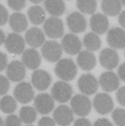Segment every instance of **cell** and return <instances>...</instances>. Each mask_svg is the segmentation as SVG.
Here are the masks:
<instances>
[{"label":"cell","mask_w":125,"mask_h":126,"mask_svg":"<svg viewBox=\"0 0 125 126\" xmlns=\"http://www.w3.org/2000/svg\"><path fill=\"white\" fill-rule=\"evenodd\" d=\"M54 71L59 78L64 81H68L75 78L77 73V68L73 61L65 58L57 63Z\"/></svg>","instance_id":"6da1fadb"},{"label":"cell","mask_w":125,"mask_h":126,"mask_svg":"<svg viewBox=\"0 0 125 126\" xmlns=\"http://www.w3.org/2000/svg\"><path fill=\"white\" fill-rule=\"evenodd\" d=\"M70 105L73 113L81 117L87 116L91 110V101L85 95H75L71 99Z\"/></svg>","instance_id":"7a4b0ae2"},{"label":"cell","mask_w":125,"mask_h":126,"mask_svg":"<svg viewBox=\"0 0 125 126\" xmlns=\"http://www.w3.org/2000/svg\"><path fill=\"white\" fill-rule=\"evenodd\" d=\"M41 52L43 57L48 61L55 63L61 58L62 53V46L57 41H46L43 45Z\"/></svg>","instance_id":"3957f363"},{"label":"cell","mask_w":125,"mask_h":126,"mask_svg":"<svg viewBox=\"0 0 125 126\" xmlns=\"http://www.w3.org/2000/svg\"><path fill=\"white\" fill-rule=\"evenodd\" d=\"M72 93L73 89L71 86L65 81L56 82L51 88L52 97L61 103L68 102L71 99Z\"/></svg>","instance_id":"277c9868"},{"label":"cell","mask_w":125,"mask_h":126,"mask_svg":"<svg viewBox=\"0 0 125 126\" xmlns=\"http://www.w3.org/2000/svg\"><path fill=\"white\" fill-rule=\"evenodd\" d=\"M46 34L50 38H58L64 33V26L62 20L56 17L48 18L44 24Z\"/></svg>","instance_id":"5b68a950"},{"label":"cell","mask_w":125,"mask_h":126,"mask_svg":"<svg viewBox=\"0 0 125 126\" xmlns=\"http://www.w3.org/2000/svg\"><path fill=\"white\" fill-rule=\"evenodd\" d=\"M93 105L98 113L105 115L109 113L112 110L114 103L112 98L109 94L100 93L94 98Z\"/></svg>","instance_id":"8992f818"},{"label":"cell","mask_w":125,"mask_h":126,"mask_svg":"<svg viewBox=\"0 0 125 126\" xmlns=\"http://www.w3.org/2000/svg\"><path fill=\"white\" fill-rule=\"evenodd\" d=\"M14 96L15 99L22 104H27L34 98V91L30 83L22 82L15 87Z\"/></svg>","instance_id":"52a82bcc"},{"label":"cell","mask_w":125,"mask_h":126,"mask_svg":"<svg viewBox=\"0 0 125 126\" xmlns=\"http://www.w3.org/2000/svg\"><path fill=\"white\" fill-rule=\"evenodd\" d=\"M78 86L81 92L85 95H91L97 91L98 82L93 75L85 74L82 75L78 79Z\"/></svg>","instance_id":"ba28073f"},{"label":"cell","mask_w":125,"mask_h":126,"mask_svg":"<svg viewBox=\"0 0 125 126\" xmlns=\"http://www.w3.org/2000/svg\"><path fill=\"white\" fill-rule=\"evenodd\" d=\"M7 51L12 54L20 55L25 48V43L23 37L16 33H10L4 42Z\"/></svg>","instance_id":"9c48e42d"},{"label":"cell","mask_w":125,"mask_h":126,"mask_svg":"<svg viewBox=\"0 0 125 126\" xmlns=\"http://www.w3.org/2000/svg\"><path fill=\"white\" fill-rule=\"evenodd\" d=\"M34 106L38 112L42 114H48L54 109V99L48 93L40 94L34 99Z\"/></svg>","instance_id":"30bf717a"},{"label":"cell","mask_w":125,"mask_h":126,"mask_svg":"<svg viewBox=\"0 0 125 126\" xmlns=\"http://www.w3.org/2000/svg\"><path fill=\"white\" fill-rule=\"evenodd\" d=\"M66 20L68 28L74 33L82 32L87 28V23L86 18L78 12H73L69 14Z\"/></svg>","instance_id":"8fae6325"},{"label":"cell","mask_w":125,"mask_h":126,"mask_svg":"<svg viewBox=\"0 0 125 126\" xmlns=\"http://www.w3.org/2000/svg\"><path fill=\"white\" fill-rule=\"evenodd\" d=\"M53 119L60 126H68L74 120L73 112L68 106L60 105L54 111Z\"/></svg>","instance_id":"7c38bea8"},{"label":"cell","mask_w":125,"mask_h":126,"mask_svg":"<svg viewBox=\"0 0 125 126\" xmlns=\"http://www.w3.org/2000/svg\"><path fill=\"white\" fill-rule=\"evenodd\" d=\"M6 75L11 81L18 82L23 80L26 75L25 66L23 63L16 60L11 62L6 68Z\"/></svg>","instance_id":"4fadbf2b"},{"label":"cell","mask_w":125,"mask_h":126,"mask_svg":"<svg viewBox=\"0 0 125 126\" xmlns=\"http://www.w3.org/2000/svg\"><path fill=\"white\" fill-rule=\"evenodd\" d=\"M99 61L103 67L112 70L117 66L119 58L115 50L111 48H106L101 51L99 55Z\"/></svg>","instance_id":"5bb4252c"},{"label":"cell","mask_w":125,"mask_h":126,"mask_svg":"<svg viewBox=\"0 0 125 126\" xmlns=\"http://www.w3.org/2000/svg\"><path fill=\"white\" fill-rule=\"evenodd\" d=\"M107 40L112 47L117 49L125 47V31L120 28H113L107 33Z\"/></svg>","instance_id":"9a60e30c"},{"label":"cell","mask_w":125,"mask_h":126,"mask_svg":"<svg viewBox=\"0 0 125 126\" xmlns=\"http://www.w3.org/2000/svg\"><path fill=\"white\" fill-rule=\"evenodd\" d=\"M99 84L104 91L112 92L118 88L120 84L119 79L116 74L112 71L105 72L100 77Z\"/></svg>","instance_id":"2e32d148"},{"label":"cell","mask_w":125,"mask_h":126,"mask_svg":"<svg viewBox=\"0 0 125 126\" xmlns=\"http://www.w3.org/2000/svg\"><path fill=\"white\" fill-rule=\"evenodd\" d=\"M61 46L66 53L71 55L78 54L82 49V43L80 39L72 33L66 34L63 37Z\"/></svg>","instance_id":"e0dca14e"},{"label":"cell","mask_w":125,"mask_h":126,"mask_svg":"<svg viewBox=\"0 0 125 126\" xmlns=\"http://www.w3.org/2000/svg\"><path fill=\"white\" fill-rule=\"evenodd\" d=\"M31 82L33 86L39 91H44L50 86L51 82L50 75L43 70H37L31 76Z\"/></svg>","instance_id":"ac0fdd59"},{"label":"cell","mask_w":125,"mask_h":126,"mask_svg":"<svg viewBox=\"0 0 125 126\" xmlns=\"http://www.w3.org/2000/svg\"><path fill=\"white\" fill-rule=\"evenodd\" d=\"M109 25V22L108 18L103 14H95L90 18V28L96 34H102L105 33L108 30Z\"/></svg>","instance_id":"d6986e66"},{"label":"cell","mask_w":125,"mask_h":126,"mask_svg":"<svg viewBox=\"0 0 125 126\" xmlns=\"http://www.w3.org/2000/svg\"><path fill=\"white\" fill-rule=\"evenodd\" d=\"M25 40L26 43L33 48L41 46L45 42V34L41 30L33 27L26 31L25 34Z\"/></svg>","instance_id":"ffe728a7"},{"label":"cell","mask_w":125,"mask_h":126,"mask_svg":"<svg viewBox=\"0 0 125 126\" xmlns=\"http://www.w3.org/2000/svg\"><path fill=\"white\" fill-rule=\"evenodd\" d=\"M22 62L24 65L31 70L37 69L41 63V57L39 52L34 49H28L22 55Z\"/></svg>","instance_id":"44dd1931"},{"label":"cell","mask_w":125,"mask_h":126,"mask_svg":"<svg viewBox=\"0 0 125 126\" xmlns=\"http://www.w3.org/2000/svg\"><path fill=\"white\" fill-rule=\"evenodd\" d=\"M77 63L82 70L90 71L96 65V57L91 52L88 50L83 51L79 54Z\"/></svg>","instance_id":"7402d4cb"},{"label":"cell","mask_w":125,"mask_h":126,"mask_svg":"<svg viewBox=\"0 0 125 126\" xmlns=\"http://www.w3.org/2000/svg\"><path fill=\"white\" fill-rule=\"evenodd\" d=\"M9 23L11 29L17 32L25 31L28 26L26 16L21 12H15L12 14L9 18Z\"/></svg>","instance_id":"603a6c76"},{"label":"cell","mask_w":125,"mask_h":126,"mask_svg":"<svg viewBox=\"0 0 125 126\" xmlns=\"http://www.w3.org/2000/svg\"><path fill=\"white\" fill-rule=\"evenodd\" d=\"M27 15L30 22L35 25L42 24L46 18V13L44 9L39 5H34L29 8Z\"/></svg>","instance_id":"cb8c5ba5"},{"label":"cell","mask_w":125,"mask_h":126,"mask_svg":"<svg viewBox=\"0 0 125 126\" xmlns=\"http://www.w3.org/2000/svg\"><path fill=\"white\" fill-rule=\"evenodd\" d=\"M44 4L48 12L50 15L56 17L62 15L65 11V5L62 0H46Z\"/></svg>","instance_id":"d4e9b609"},{"label":"cell","mask_w":125,"mask_h":126,"mask_svg":"<svg viewBox=\"0 0 125 126\" xmlns=\"http://www.w3.org/2000/svg\"><path fill=\"white\" fill-rule=\"evenodd\" d=\"M101 7L106 14L114 16L120 13L122 3L120 0H103L101 3Z\"/></svg>","instance_id":"484cf974"},{"label":"cell","mask_w":125,"mask_h":126,"mask_svg":"<svg viewBox=\"0 0 125 126\" xmlns=\"http://www.w3.org/2000/svg\"><path fill=\"white\" fill-rule=\"evenodd\" d=\"M83 43L85 47L90 52L97 51L101 46L100 37L96 33L92 32H88L85 35Z\"/></svg>","instance_id":"4316f807"},{"label":"cell","mask_w":125,"mask_h":126,"mask_svg":"<svg viewBox=\"0 0 125 126\" xmlns=\"http://www.w3.org/2000/svg\"><path fill=\"white\" fill-rule=\"evenodd\" d=\"M19 117L22 122L28 125L31 124L36 120V110L30 106L23 107L20 109Z\"/></svg>","instance_id":"83f0119b"},{"label":"cell","mask_w":125,"mask_h":126,"mask_svg":"<svg viewBox=\"0 0 125 126\" xmlns=\"http://www.w3.org/2000/svg\"><path fill=\"white\" fill-rule=\"evenodd\" d=\"M17 107L16 100L11 96H4L0 100V110L4 113L12 114L16 110Z\"/></svg>","instance_id":"f1b7e54d"},{"label":"cell","mask_w":125,"mask_h":126,"mask_svg":"<svg viewBox=\"0 0 125 126\" xmlns=\"http://www.w3.org/2000/svg\"><path fill=\"white\" fill-rule=\"evenodd\" d=\"M77 6L82 12L91 14L96 10L97 2L95 0H77Z\"/></svg>","instance_id":"f546056e"},{"label":"cell","mask_w":125,"mask_h":126,"mask_svg":"<svg viewBox=\"0 0 125 126\" xmlns=\"http://www.w3.org/2000/svg\"><path fill=\"white\" fill-rule=\"evenodd\" d=\"M112 118L117 126H125V110L121 108L115 109L112 113Z\"/></svg>","instance_id":"4dcf8cb0"},{"label":"cell","mask_w":125,"mask_h":126,"mask_svg":"<svg viewBox=\"0 0 125 126\" xmlns=\"http://www.w3.org/2000/svg\"><path fill=\"white\" fill-rule=\"evenodd\" d=\"M4 123V126H22V121L20 117L12 114L6 117Z\"/></svg>","instance_id":"1f68e13d"},{"label":"cell","mask_w":125,"mask_h":126,"mask_svg":"<svg viewBox=\"0 0 125 126\" xmlns=\"http://www.w3.org/2000/svg\"><path fill=\"white\" fill-rule=\"evenodd\" d=\"M10 83L8 79L4 76L0 75V95L5 94L9 90Z\"/></svg>","instance_id":"d6a6232c"},{"label":"cell","mask_w":125,"mask_h":126,"mask_svg":"<svg viewBox=\"0 0 125 126\" xmlns=\"http://www.w3.org/2000/svg\"><path fill=\"white\" fill-rule=\"evenodd\" d=\"M8 6L15 10H20L23 9L26 5L25 0H8Z\"/></svg>","instance_id":"836d02e7"},{"label":"cell","mask_w":125,"mask_h":126,"mask_svg":"<svg viewBox=\"0 0 125 126\" xmlns=\"http://www.w3.org/2000/svg\"><path fill=\"white\" fill-rule=\"evenodd\" d=\"M8 18V13L6 8L2 4H0V26L4 25Z\"/></svg>","instance_id":"e575fe53"},{"label":"cell","mask_w":125,"mask_h":126,"mask_svg":"<svg viewBox=\"0 0 125 126\" xmlns=\"http://www.w3.org/2000/svg\"><path fill=\"white\" fill-rule=\"evenodd\" d=\"M116 100L122 106L125 107V86L120 88L116 92Z\"/></svg>","instance_id":"d590c367"},{"label":"cell","mask_w":125,"mask_h":126,"mask_svg":"<svg viewBox=\"0 0 125 126\" xmlns=\"http://www.w3.org/2000/svg\"><path fill=\"white\" fill-rule=\"evenodd\" d=\"M38 126H56V122L53 119L45 116L39 120Z\"/></svg>","instance_id":"8d00e7d4"},{"label":"cell","mask_w":125,"mask_h":126,"mask_svg":"<svg viewBox=\"0 0 125 126\" xmlns=\"http://www.w3.org/2000/svg\"><path fill=\"white\" fill-rule=\"evenodd\" d=\"M7 57L6 54L0 52V72L7 66Z\"/></svg>","instance_id":"74e56055"},{"label":"cell","mask_w":125,"mask_h":126,"mask_svg":"<svg viewBox=\"0 0 125 126\" xmlns=\"http://www.w3.org/2000/svg\"><path fill=\"white\" fill-rule=\"evenodd\" d=\"M73 126H92L90 121L85 118H81L77 119Z\"/></svg>","instance_id":"f35d334b"},{"label":"cell","mask_w":125,"mask_h":126,"mask_svg":"<svg viewBox=\"0 0 125 126\" xmlns=\"http://www.w3.org/2000/svg\"><path fill=\"white\" fill-rule=\"evenodd\" d=\"M93 126H113L112 124L106 118H100L97 120Z\"/></svg>","instance_id":"ab89813d"},{"label":"cell","mask_w":125,"mask_h":126,"mask_svg":"<svg viewBox=\"0 0 125 126\" xmlns=\"http://www.w3.org/2000/svg\"><path fill=\"white\" fill-rule=\"evenodd\" d=\"M118 75L120 79L125 82V63L120 65L118 69Z\"/></svg>","instance_id":"60d3db41"},{"label":"cell","mask_w":125,"mask_h":126,"mask_svg":"<svg viewBox=\"0 0 125 126\" xmlns=\"http://www.w3.org/2000/svg\"><path fill=\"white\" fill-rule=\"evenodd\" d=\"M118 21L120 25L125 29V10L120 14L118 17Z\"/></svg>","instance_id":"b9f144b4"},{"label":"cell","mask_w":125,"mask_h":126,"mask_svg":"<svg viewBox=\"0 0 125 126\" xmlns=\"http://www.w3.org/2000/svg\"><path fill=\"white\" fill-rule=\"evenodd\" d=\"M5 40V36L2 30L0 29V46L4 42Z\"/></svg>","instance_id":"7bdbcfd3"},{"label":"cell","mask_w":125,"mask_h":126,"mask_svg":"<svg viewBox=\"0 0 125 126\" xmlns=\"http://www.w3.org/2000/svg\"><path fill=\"white\" fill-rule=\"evenodd\" d=\"M0 126H4V123L2 118L0 116Z\"/></svg>","instance_id":"ee69618b"},{"label":"cell","mask_w":125,"mask_h":126,"mask_svg":"<svg viewBox=\"0 0 125 126\" xmlns=\"http://www.w3.org/2000/svg\"><path fill=\"white\" fill-rule=\"evenodd\" d=\"M31 2H32L33 3H36V4H37V3H40L43 0H30Z\"/></svg>","instance_id":"f6af8a7d"},{"label":"cell","mask_w":125,"mask_h":126,"mask_svg":"<svg viewBox=\"0 0 125 126\" xmlns=\"http://www.w3.org/2000/svg\"><path fill=\"white\" fill-rule=\"evenodd\" d=\"M121 3H122V4H123L124 6H125V0H122Z\"/></svg>","instance_id":"bcb514c9"},{"label":"cell","mask_w":125,"mask_h":126,"mask_svg":"<svg viewBox=\"0 0 125 126\" xmlns=\"http://www.w3.org/2000/svg\"><path fill=\"white\" fill-rule=\"evenodd\" d=\"M32 126V125H26V126Z\"/></svg>","instance_id":"7dc6e473"},{"label":"cell","mask_w":125,"mask_h":126,"mask_svg":"<svg viewBox=\"0 0 125 126\" xmlns=\"http://www.w3.org/2000/svg\"></svg>","instance_id":"c3c4849f"}]
</instances>
